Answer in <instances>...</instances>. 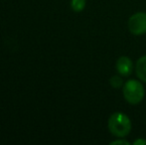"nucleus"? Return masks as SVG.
Returning a JSON list of instances; mask_svg holds the SVG:
<instances>
[{
  "mask_svg": "<svg viewBox=\"0 0 146 145\" xmlns=\"http://www.w3.org/2000/svg\"><path fill=\"white\" fill-rule=\"evenodd\" d=\"M133 144H134V145H145L146 144V140L143 139V138H139V139L135 140V141L133 142Z\"/></svg>",
  "mask_w": 146,
  "mask_h": 145,
  "instance_id": "9",
  "label": "nucleus"
},
{
  "mask_svg": "<svg viewBox=\"0 0 146 145\" xmlns=\"http://www.w3.org/2000/svg\"><path fill=\"white\" fill-rule=\"evenodd\" d=\"M108 129L110 133L116 137H125L131 130V121L126 114L114 112L108 118Z\"/></svg>",
  "mask_w": 146,
  "mask_h": 145,
  "instance_id": "1",
  "label": "nucleus"
},
{
  "mask_svg": "<svg viewBox=\"0 0 146 145\" xmlns=\"http://www.w3.org/2000/svg\"><path fill=\"white\" fill-rule=\"evenodd\" d=\"M128 30L131 34L140 36L146 33V13L137 12L128 20Z\"/></svg>",
  "mask_w": 146,
  "mask_h": 145,
  "instance_id": "3",
  "label": "nucleus"
},
{
  "mask_svg": "<svg viewBox=\"0 0 146 145\" xmlns=\"http://www.w3.org/2000/svg\"><path fill=\"white\" fill-rule=\"evenodd\" d=\"M111 145H115V144H125V145H129V142L126 140H122V139H118V140H114V141L110 142Z\"/></svg>",
  "mask_w": 146,
  "mask_h": 145,
  "instance_id": "8",
  "label": "nucleus"
},
{
  "mask_svg": "<svg viewBox=\"0 0 146 145\" xmlns=\"http://www.w3.org/2000/svg\"><path fill=\"white\" fill-rule=\"evenodd\" d=\"M71 6L75 12H81L86 6V0H72Z\"/></svg>",
  "mask_w": 146,
  "mask_h": 145,
  "instance_id": "6",
  "label": "nucleus"
},
{
  "mask_svg": "<svg viewBox=\"0 0 146 145\" xmlns=\"http://www.w3.org/2000/svg\"><path fill=\"white\" fill-rule=\"evenodd\" d=\"M135 71L138 79L146 83V55L139 58V60L137 61Z\"/></svg>",
  "mask_w": 146,
  "mask_h": 145,
  "instance_id": "5",
  "label": "nucleus"
},
{
  "mask_svg": "<svg viewBox=\"0 0 146 145\" xmlns=\"http://www.w3.org/2000/svg\"><path fill=\"white\" fill-rule=\"evenodd\" d=\"M133 65L131 60L126 56H121L116 62V70L118 73L122 77H128L131 75Z\"/></svg>",
  "mask_w": 146,
  "mask_h": 145,
  "instance_id": "4",
  "label": "nucleus"
},
{
  "mask_svg": "<svg viewBox=\"0 0 146 145\" xmlns=\"http://www.w3.org/2000/svg\"><path fill=\"white\" fill-rule=\"evenodd\" d=\"M144 93L142 83L136 79H129L123 85V97L130 105H137L142 101Z\"/></svg>",
  "mask_w": 146,
  "mask_h": 145,
  "instance_id": "2",
  "label": "nucleus"
},
{
  "mask_svg": "<svg viewBox=\"0 0 146 145\" xmlns=\"http://www.w3.org/2000/svg\"><path fill=\"white\" fill-rule=\"evenodd\" d=\"M110 83L114 89H119V87H121V85H122V83H123L122 79H121L119 75H113V77H110Z\"/></svg>",
  "mask_w": 146,
  "mask_h": 145,
  "instance_id": "7",
  "label": "nucleus"
}]
</instances>
